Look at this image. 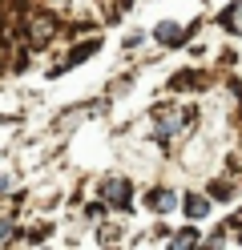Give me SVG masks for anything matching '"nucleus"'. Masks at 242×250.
<instances>
[{
    "label": "nucleus",
    "mask_w": 242,
    "mask_h": 250,
    "mask_svg": "<svg viewBox=\"0 0 242 250\" xmlns=\"http://www.w3.org/2000/svg\"><path fill=\"white\" fill-rule=\"evenodd\" d=\"M101 194H105V202L113 210H129V206H133V194H129V182L125 178H109L101 186Z\"/></svg>",
    "instance_id": "f257e3e1"
},
{
    "label": "nucleus",
    "mask_w": 242,
    "mask_h": 250,
    "mask_svg": "<svg viewBox=\"0 0 242 250\" xmlns=\"http://www.w3.org/2000/svg\"><path fill=\"white\" fill-rule=\"evenodd\" d=\"M97 49H101V41H97V37H93V41H85V44H77V49H73V53L65 57V61H61L57 69H53V77H61L65 69H73V65H81V61H85V57H93Z\"/></svg>",
    "instance_id": "f03ea898"
},
{
    "label": "nucleus",
    "mask_w": 242,
    "mask_h": 250,
    "mask_svg": "<svg viewBox=\"0 0 242 250\" xmlns=\"http://www.w3.org/2000/svg\"><path fill=\"white\" fill-rule=\"evenodd\" d=\"M190 37H194V28H182V24H174V21L157 24V41L161 44H186Z\"/></svg>",
    "instance_id": "7ed1b4c3"
},
{
    "label": "nucleus",
    "mask_w": 242,
    "mask_h": 250,
    "mask_svg": "<svg viewBox=\"0 0 242 250\" xmlns=\"http://www.w3.org/2000/svg\"><path fill=\"white\" fill-rule=\"evenodd\" d=\"M48 37H53V17H28V41L44 44Z\"/></svg>",
    "instance_id": "20e7f679"
},
{
    "label": "nucleus",
    "mask_w": 242,
    "mask_h": 250,
    "mask_svg": "<svg viewBox=\"0 0 242 250\" xmlns=\"http://www.w3.org/2000/svg\"><path fill=\"white\" fill-rule=\"evenodd\" d=\"M202 85H206V73H198V69H186V73H177L174 81H170L174 93H182V89H202Z\"/></svg>",
    "instance_id": "39448f33"
},
{
    "label": "nucleus",
    "mask_w": 242,
    "mask_h": 250,
    "mask_svg": "<svg viewBox=\"0 0 242 250\" xmlns=\"http://www.w3.org/2000/svg\"><path fill=\"white\" fill-rule=\"evenodd\" d=\"M145 206L157 210V214H166V210L177 206V198H174V190H150V194H145Z\"/></svg>",
    "instance_id": "423d86ee"
},
{
    "label": "nucleus",
    "mask_w": 242,
    "mask_h": 250,
    "mask_svg": "<svg viewBox=\"0 0 242 250\" xmlns=\"http://www.w3.org/2000/svg\"><path fill=\"white\" fill-rule=\"evenodd\" d=\"M218 21H222V28H226V33H242V0H234V4H226Z\"/></svg>",
    "instance_id": "0eeeda50"
},
{
    "label": "nucleus",
    "mask_w": 242,
    "mask_h": 250,
    "mask_svg": "<svg viewBox=\"0 0 242 250\" xmlns=\"http://www.w3.org/2000/svg\"><path fill=\"white\" fill-rule=\"evenodd\" d=\"M170 250H198V230H194V226L177 230L174 238H170Z\"/></svg>",
    "instance_id": "6e6552de"
},
{
    "label": "nucleus",
    "mask_w": 242,
    "mask_h": 250,
    "mask_svg": "<svg viewBox=\"0 0 242 250\" xmlns=\"http://www.w3.org/2000/svg\"><path fill=\"white\" fill-rule=\"evenodd\" d=\"M182 206H186V214L194 218V222H198V218H206V214H210V198H202V194H186Z\"/></svg>",
    "instance_id": "1a4fd4ad"
},
{
    "label": "nucleus",
    "mask_w": 242,
    "mask_h": 250,
    "mask_svg": "<svg viewBox=\"0 0 242 250\" xmlns=\"http://www.w3.org/2000/svg\"><path fill=\"white\" fill-rule=\"evenodd\" d=\"M210 198H218V202H230V198H234V190H230L226 182H214V186H210Z\"/></svg>",
    "instance_id": "9d476101"
},
{
    "label": "nucleus",
    "mask_w": 242,
    "mask_h": 250,
    "mask_svg": "<svg viewBox=\"0 0 242 250\" xmlns=\"http://www.w3.org/2000/svg\"><path fill=\"white\" fill-rule=\"evenodd\" d=\"M48 230H53V226H48V222H44V226H37V230H32V234H28V238H32V242H41V238H44V234H48Z\"/></svg>",
    "instance_id": "9b49d317"
},
{
    "label": "nucleus",
    "mask_w": 242,
    "mask_h": 250,
    "mask_svg": "<svg viewBox=\"0 0 242 250\" xmlns=\"http://www.w3.org/2000/svg\"><path fill=\"white\" fill-rule=\"evenodd\" d=\"M198 250H222V238H210L206 246H198Z\"/></svg>",
    "instance_id": "f8f14e48"
},
{
    "label": "nucleus",
    "mask_w": 242,
    "mask_h": 250,
    "mask_svg": "<svg viewBox=\"0 0 242 250\" xmlns=\"http://www.w3.org/2000/svg\"><path fill=\"white\" fill-rule=\"evenodd\" d=\"M8 186H12V178H8V174H0V194H8Z\"/></svg>",
    "instance_id": "ddd939ff"
},
{
    "label": "nucleus",
    "mask_w": 242,
    "mask_h": 250,
    "mask_svg": "<svg viewBox=\"0 0 242 250\" xmlns=\"http://www.w3.org/2000/svg\"><path fill=\"white\" fill-rule=\"evenodd\" d=\"M8 234H12V222H0V242H4Z\"/></svg>",
    "instance_id": "4468645a"
},
{
    "label": "nucleus",
    "mask_w": 242,
    "mask_h": 250,
    "mask_svg": "<svg viewBox=\"0 0 242 250\" xmlns=\"http://www.w3.org/2000/svg\"><path fill=\"white\" fill-rule=\"evenodd\" d=\"M234 234H238V242H242V226H238V230H234Z\"/></svg>",
    "instance_id": "2eb2a0df"
}]
</instances>
